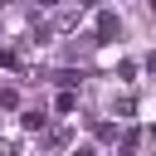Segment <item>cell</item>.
<instances>
[{
    "label": "cell",
    "mask_w": 156,
    "mask_h": 156,
    "mask_svg": "<svg viewBox=\"0 0 156 156\" xmlns=\"http://www.w3.org/2000/svg\"><path fill=\"white\" fill-rule=\"evenodd\" d=\"M73 156H98V151H93V146H78V151H73Z\"/></svg>",
    "instance_id": "6da1fadb"
}]
</instances>
